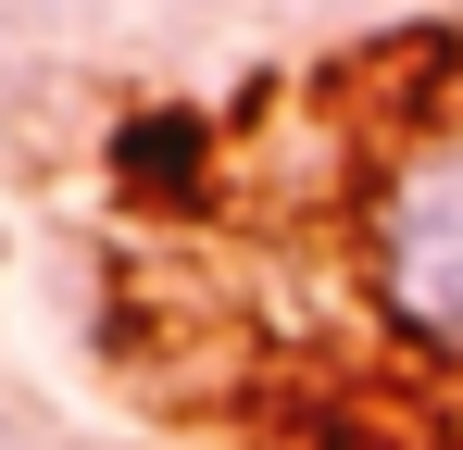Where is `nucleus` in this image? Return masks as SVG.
<instances>
[{
	"label": "nucleus",
	"mask_w": 463,
	"mask_h": 450,
	"mask_svg": "<svg viewBox=\"0 0 463 450\" xmlns=\"http://www.w3.org/2000/svg\"><path fill=\"white\" fill-rule=\"evenodd\" d=\"M351 288L401 363L463 388V100H426L351 188Z\"/></svg>",
	"instance_id": "1"
},
{
	"label": "nucleus",
	"mask_w": 463,
	"mask_h": 450,
	"mask_svg": "<svg viewBox=\"0 0 463 450\" xmlns=\"http://www.w3.org/2000/svg\"><path fill=\"white\" fill-rule=\"evenodd\" d=\"M113 175H126V188H151V201H188V188H213V126H201V113H175V100H151V113H126V126H113Z\"/></svg>",
	"instance_id": "2"
}]
</instances>
